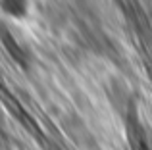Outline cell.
<instances>
[{"label":"cell","instance_id":"cell-1","mask_svg":"<svg viewBox=\"0 0 152 150\" xmlns=\"http://www.w3.org/2000/svg\"><path fill=\"white\" fill-rule=\"evenodd\" d=\"M0 14L14 21H23L31 14V0H0Z\"/></svg>","mask_w":152,"mask_h":150}]
</instances>
